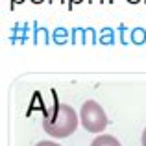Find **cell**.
<instances>
[{
  "mask_svg": "<svg viewBox=\"0 0 146 146\" xmlns=\"http://www.w3.org/2000/svg\"><path fill=\"white\" fill-rule=\"evenodd\" d=\"M52 94H54V107L50 111H44L43 129L54 139H65L76 131L80 115L68 104L56 102V93Z\"/></svg>",
  "mask_w": 146,
  "mask_h": 146,
  "instance_id": "1",
  "label": "cell"
},
{
  "mask_svg": "<svg viewBox=\"0 0 146 146\" xmlns=\"http://www.w3.org/2000/svg\"><path fill=\"white\" fill-rule=\"evenodd\" d=\"M80 122L82 126L91 133H100L106 129L107 126V117H106V111L102 109L98 102L94 100H87L83 102L82 109H80Z\"/></svg>",
  "mask_w": 146,
  "mask_h": 146,
  "instance_id": "2",
  "label": "cell"
},
{
  "mask_svg": "<svg viewBox=\"0 0 146 146\" xmlns=\"http://www.w3.org/2000/svg\"><path fill=\"white\" fill-rule=\"evenodd\" d=\"M91 146H122L120 143H118V139H115L113 135H98L96 139L91 143Z\"/></svg>",
  "mask_w": 146,
  "mask_h": 146,
  "instance_id": "3",
  "label": "cell"
},
{
  "mask_svg": "<svg viewBox=\"0 0 146 146\" xmlns=\"http://www.w3.org/2000/svg\"><path fill=\"white\" fill-rule=\"evenodd\" d=\"M131 41H133L135 44L144 43V41H146V32H144L143 28H135V30L131 32Z\"/></svg>",
  "mask_w": 146,
  "mask_h": 146,
  "instance_id": "4",
  "label": "cell"
},
{
  "mask_svg": "<svg viewBox=\"0 0 146 146\" xmlns=\"http://www.w3.org/2000/svg\"><path fill=\"white\" fill-rule=\"evenodd\" d=\"M113 39H115L113 32H111V30H104V33H102V41H104V44H109Z\"/></svg>",
  "mask_w": 146,
  "mask_h": 146,
  "instance_id": "5",
  "label": "cell"
},
{
  "mask_svg": "<svg viewBox=\"0 0 146 146\" xmlns=\"http://www.w3.org/2000/svg\"><path fill=\"white\" fill-rule=\"evenodd\" d=\"M35 146H61V144H57V143H54V141H39Z\"/></svg>",
  "mask_w": 146,
  "mask_h": 146,
  "instance_id": "6",
  "label": "cell"
},
{
  "mask_svg": "<svg viewBox=\"0 0 146 146\" xmlns=\"http://www.w3.org/2000/svg\"><path fill=\"white\" fill-rule=\"evenodd\" d=\"M65 35H67L65 30H57V32H56V39H59V44H61V41L65 39Z\"/></svg>",
  "mask_w": 146,
  "mask_h": 146,
  "instance_id": "7",
  "label": "cell"
},
{
  "mask_svg": "<svg viewBox=\"0 0 146 146\" xmlns=\"http://www.w3.org/2000/svg\"><path fill=\"white\" fill-rule=\"evenodd\" d=\"M26 0H9V9H15L19 4H24Z\"/></svg>",
  "mask_w": 146,
  "mask_h": 146,
  "instance_id": "8",
  "label": "cell"
},
{
  "mask_svg": "<svg viewBox=\"0 0 146 146\" xmlns=\"http://www.w3.org/2000/svg\"><path fill=\"white\" fill-rule=\"evenodd\" d=\"M76 4H83V0H68V9H72Z\"/></svg>",
  "mask_w": 146,
  "mask_h": 146,
  "instance_id": "9",
  "label": "cell"
},
{
  "mask_svg": "<svg viewBox=\"0 0 146 146\" xmlns=\"http://www.w3.org/2000/svg\"><path fill=\"white\" fill-rule=\"evenodd\" d=\"M141 143H143V146H146V128L143 131V137H141Z\"/></svg>",
  "mask_w": 146,
  "mask_h": 146,
  "instance_id": "10",
  "label": "cell"
},
{
  "mask_svg": "<svg viewBox=\"0 0 146 146\" xmlns=\"http://www.w3.org/2000/svg\"><path fill=\"white\" fill-rule=\"evenodd\" d=\"M128 2H129V4H139L141 0H128Z\"/></svg>",
  "mask_w": 146,
  "mask_h": 146,
  "instance_id": "11",
  "label": "cell"
},
{
  "mask_svg": "<svg viewBox=\"0 0 146 146\" xmlns=\"http://www.w3.org/2000/svg\"><path fill=\"white\" fill-rule=\"evenodd\" d=\"M32 2H33V4H43L44 0H32Z\"/></svg>",
  "mask_w": 146,
  "mask_h": 146,
  "instance_id": "12",
  "label": "cell"
},
{
  "mask_svg": "<svg viewBox=\"0 0 146 146\" xmlns=\"http://www.w3.org/2000/svg\"><path fill=\"white\" fill-rule=\"evenodd\" d=\"M87 2H89V4H93V2H94V0H87ZM98 2H104V0H98Z\"/></svg>",
  "mask_w": 146,
  "mask_h": 146,
  "instance_id": "13",
  "label": "cell"
},
{
  "mask_svg": "<svg viewBox=\"0 0 146 146\" xmlns=\"http://www.w3.org/2000/svg\"><path fill=\"white\" fill-rule=\"evenodd\" d=\"M61 2H63V4H65V2H67V0H61Z\"/></svg>",
  "mask_w": 146,
  "mask_h": 146,
  "instance_id": "14",
  "label": "cell"
},
{
  "mask_svg": "<svg viewBox=\"0 0 146 146\" xmlns=\"http://www.w3.org/2000/svg\"><path fill=\"white\" fill-rule=\"evenodd\" d=\"M48 2H50V4H52V2H54V0H48Z\"/></svg>",
  "mask_w": 146,
  "mask_h": 146,
  "instance_id": "15",
  "label": "cell"
},
{
  "mask_svg": "<svg viewBox=\"0 0 146 146\" xmlns=\"http://www.w3.org/2000/svg\"><path fill=\"white\" fill-rule=\"evenodd\" d=\"M144 2H146V0H144Z\"/></svg>",
  "mask_w": 146,
  "mask_h": 146,
  "instance_id": "16",
  "label": "cell"
}]
</instances>
